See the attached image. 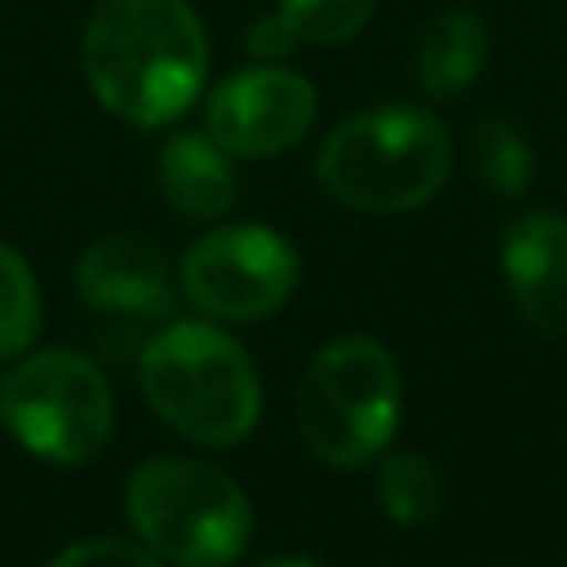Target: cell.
<instances>
[{
    "mask_svg": "<svg viewBox=\"0 0 567 567\" xmlns=\"http://www.w3.org/2000/svg\"><path fill=\"white\" fill-rule=\"evenodd\" d=\"M124 509L133 536L168 567H230L252 536L244 487L195 456H151L128 474Z\"/></svg>",
    "mask_w": 567,
    "mask_h": 567,
    "instance_id": "obj_4",
    "label": "cell"
},
{
    "mask_svg": "<svg viewBox=\"0 0 567 567\" xmlns=\"http://www.w3.org/2000/svg\"><path fill=\"white\" fill-rule=\"evenodd\" d=\"M244 44H248V53L252 58H261V62H279V58H288L301 40L292 35V27L270 9V13H261L248 31H244Z\"/></svg>",
    "mask_w": 567,
    "mask_h": 567,
    "instance_id": "obj_18",
    "label": "cell"
},
{
    "mask_svg": "<svg viewBox=\"0 0 567 567\" xmlns=\"http://www.w3.org/2000/svg\"><path fill=\"white\" fill-rule=\"evenodd\" d=\"M319 111L315 84L284 66V62H257L235 75H226L208 97V137L226 155L266 159L288 146H297Z\"/></svg>",
    "mask_w": 567,
    "mask_h": 567,
    "instance_id": "obj_8",
    "label": "cell"
},
{
    "mask_svg": "<svg viewBox=\"0 0 567 567\" xmlns=\"http://www.w3.org/2000/svg\"><path fill=\"white\" fill-rule=\"evenodd\" d=\"M0 416L31 456L53 465H89L111 439L115 403L93 359L40 350L13 363L0 381Z\"/></svg>",
    "mask_w": 567,
    "mask_h": 567,
    "instance_id": "obj_6",
    "label": "cell"
},
{
    "mask_svg": "<svg viewBox=\"0 0 567 567\" xmlns=\"http://www.w3.org/2000/svg\"><path fill=\"white\" fill-rule=\"evenodd\" d=\"M501 275L523 315L540 337H567V217L536 208L523 213L501 244Z\"/></svg>",
    "mask_w": 567,
    "mask_h": 567,
    "instance_id": "obj_10",
    "label": "cell"
},
{
    "mask_svg": "<svg viewBox=\"0 0 567 567\" xmlns=\"http://www.w3.org/2000/svg\"><path fill=\"white\" fill-rule=\"evenodd\" d=\"M159 190L186 221H213L235 204L230 155L208 133H173L159 151Z\"/></svg>",
    "mask_w": 567,
    "mask_h": 567,
    "instance_id": "obj_11",
    "label": "cell"
},
{
    "mask_svg": "<svg viewBox=\"0 0 567 567\" xmlns=\"http://www.w3.org/2000/svg\"><path fill=\"white\" fill-rule=\"evenodd\" d=\"M447 501V483L439 465L421 452H394L377 465V505L399 527H425L439 518Z\"/></svg>",
    "mask_w": 567,
    "mask_h": 567,
    "instance_id": "obj_13",
    "label": "cell"
},
{
    "mask_svg": "<svg viewBox=\"0 0 567 567\" xmlns=\"http://www.w3.org/2000/svg\"><path fill=\"white\" fill-rule=\"evenodd\" d=\"M75 292L111 319H164L173 306L168 257L142 235H102L75 261Z\"/></svg>",
    "mask_w": 567,
    "mask_h": 567,
    "instance_id": "obj_9",
    "label": "cell"
},
{
    "mask_svg": "<svg viewBox=\"0 0 567 567\" xmlns=\"http://www.w3.org/2000/svg\"><path fill=\"white\" fill-rule=\"evenodd\" d=\"M49 567H164L142 540H120V536H89L53 554Z\"/></svg>",
    "mask_w": 567,
    "mask_h": 567,
    "instance_id": "obj_17",
    "label": "cell"
},
{
    "mask_svg": "<svg viewBox=\"0 0 567 567\" xmlns=\"http://www.w3.org/2000/svg\"><path fill=\"white\" fill-rule=\"evenodd\" d=\"M452 168V137L425 106L390 102L341 120L315 159L319 186L359 213H408L434 199Z\"/></svg>",
    "mask_w": 567,
    "mask_h": 567,
    "instance_id": "obj_2",
    "label": "cell"
},
{
    "mask_svg": "<svg viewBox=\"0 0 567 567\" xmlns=\"http://www.w3.org/2000/svg\"><path fill=\"white\" fill-rule=\"evenodd\" d=\"M257 567H323V563L310 554H275V558H261Z\"/></svg>",
    "mask_w": 567,
    "mask_h": 567,
    "instance_id": "obj_19",
    "label": "cell"
},
{
    "mask_svg": "<svg viewBox=\"0 0 567 567\" xmlns=\"http://www.w3.org/2000/svg\"><path fill=\"white\" fill-rule=\"evenodd\" d=\"M403 408L394 354L377 337H337L301 372L297 430L328 465H363L385 452Z\"/></svg>",
    "mask_w": 567,
    "mask_h": 567,
    "instance_id": "obj_5",
    "label": "cell"
},
{
    "mask_svg": "<svg viewBox=\"0 0 567 567\" xmlns=\"http://www.w3.org/2000/svg\"><path fill=\"white\" fill-rule=\"evenodd\" d=\"M275 13L306 44H346L372 22L377 0H279Z\"/></svg>",
    "mask_w": 567,
    "mask_h": 567,
    "instance_id": "obj_16",
    "label": "cell"
},
{
    "mask_svg": "<svg viewBox=\"0 0 567 567\" xmlns=\"http://www.w3.org/2000/svg\"><path fill=\"white\" fill-rule=\"evenodd\" d=\"M40 332V288L27 257L0 244V359H18Z\"/></svg>",
    "mask_w": 567,
    "mask_h": 567,
    "instance_id": "obj_15",
    "label": "cell"
},
{
    "mask_svg": "<svg viewBox=\"0 0 567 567\" xmlns=\"http://www.w3.org/2000/svg\"><path fill=\"white\" fill-rule=\"evenodd\" d=\"M84 80L124 124H173L208 80V35L190 0H97L84 22Z\"/></svg>",
    "mask_w": 567,
    "mask_h": 567,
    "instance_id": "obj_1",
    "label": "cell"
},
{
    "mask_svg": "<svg viewBox=\"0 0 567 567\" xmlns=\"http://www.w3.org/2000/svg\"><path fill=\"white\" fill-rule=\"evenodd\" d=\"M142 394L164 425L204 447H230L261 416V381L235 337L213 323L177 319L142 350Z\"/></svg>",
    "mask_w": 567,
    "mask_h": 567,
    "instance_id": "obj_3",
    "label": "cell"
},
{
    "mask_svg": "<svg viewBox=\"0 0 567 567\" xmlns=\"http://www.w3.org/2000/svg\"><path fill=\"white\" fill-rule=\"evenodd\" d=\"M297 248L257 221L213 226L182 257V292L195 310L230 323L275 315L297 288Z\"/></svg>",
    "mask_w": 567,
    "mask_h": 567,
    "instance_id": "obj_7",
    "label": "cell"
},
{
    "mask_svg": "<svg viewBox=\"0 0 567 567\" xmlns=\"http://www.w3.org/2000/svg\"><path fill=\"white\" fill-rule=\"evenodd\" d=\"M487 62V27L474 9H443L425 22L416 40V84L430 97H456L465 93Z\"/></svg>",
    "mask_w": 567,
    "mask_h": 567,
    "instance_id": "obj_12",
    "label": "cell"
},
{
    "mask_svg": "<svg viewBox=\"0 0 567 567\" xmlns=\"http://www.w3.org/2000/svg\"><path fill=\"white\" fill-rule=\"evenodd\" d=\"M470 164H474L478 182H483L492 195H501V199H518V195H527V186H532V168H536L523 128H518L514 120H505V115H483V120L474 124V137H470Z\"/></svg>",
    "mask_w": 567,
    "mask_h": 567,
    "instance_id": "obj_14",
    "label": "cell"
}]
</instances>
